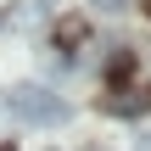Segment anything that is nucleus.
<instances>
[{"instance_id": "nucleus-1", "label": "nucleus", "mask_w": 151, "mask_h": 151, "mask_svg": "<svg viewBox=\"0 0 151 151\" xmlns=\"http://www.w3.org/2000/svg\"><path fill=\"white\" fill-rule=\"evenodd\" d=\"M6 118L11 123H28V129H56V123H67L73 118V106L56 95V90H45V84H11L6 90Z\"/></svg>"}, {"instance_id": "nucleus-2", "label": "nucleus", "mask_w": 151, "mask_h": 151, "mask_svg": "<svg viewBox=\"0 0 151 151\" xmlns=\"http://www.w3.org/2000/svg\"><path fill=\"white\" fill-rule=\"evenodd\" d=\"M106 112H118V118L151 112V84H118V90L106 95Z\"/></svg>"}, {"instance_id": "nucleus-3", "label": "nucleus", "mask_w": 151, "mask_h": 151, "mask_svg": "<svg viewBox=\"0 0 151 151\" xmlns=\"http://www.w3.org/2000/svg\"><path fill=\"white\" fill-rule=\"evenodd\" d=\"M90 6H95L101 17H123V11H129V0H90Z\"/></svg>"}, {"instance_id": "nucleus-4", "label": "nucleus", "mask_w": 151, "mask_h": 151, "mask_svg": "<svg viewBox=\"0 0 151 151\" xmlns=\"http://www.w3.org/2000/svg\"><path fill=\"white\" fill-rule=\"evenodd\" d=\"M106 67H112V78H123V73H129V50H112V62H106Z\"/></svg>"}]
</instances>
